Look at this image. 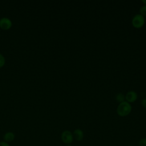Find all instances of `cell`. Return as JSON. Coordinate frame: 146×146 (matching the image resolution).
Segmentation results:
<instances>
[{
	"instance_id": "obj_12",
	"label": "cell",
	"mask_w": 146,
	"mask_h": 146,
	"mask_svg": "<svg viewBox=\"0 0 146 146\" xmlns=\"http://www.w3.org/2000/svg\"><path fill=\"white\" fill-rule=\"evenodd\" d=\"M0 146H10V145L8 143L5 141H0Z\"/></svg>"
},
{
	"instance_id": "obj_5",
	"label": "cell",
	"mask_w": 146,
	"mask_h": 146,
	"mask_svg": "<svg viewBox=\"0 0 146 146\" xmlns=\"http://www.w3.org/2000/svg\"><path fill=\"white\" fill-rule=\"evenodd\" d=\"M125 101L128 102L129 103L135 102L137 99V94L134 91H128L126 95H125Z\"/></svg>"
},
{
	"instance_id": "obj_13",
	"label": "cell",
	"mask_w": 146,
	"mask_h": 146,
	"mask_svg": "<svg viewBox=\"0 0 146 146\" xmlns=\"http://www.w3.org/2000/svg\"><path fill=\"white\" fill-rule=\"evenodd\" d=\"M141 104H142V106L144 108H146V98L142 99V100H141Z\"/></svg>"
},
{
	"instance_id": "obj_1",
	"label": "cell",
	"mask_w": 146,
	"mask_h": 146,
	"mask_svg": "<svg viewBox=\"0 0 146 146\" xmlns=\"http://www.w3.org/2000/svg\"><path fill=\"white\" fill-rule=\"evenodd\" d=\"M132 111V106L130 103L124 101L120 103L117 107L116 112L119 116L121 117H125L128 116Z\"/></svg>"
},
{
	"instance_id": "obj_3",
	"label": "cell",
	"mask_w": 146,
	"mask_h": 146,
	"mask_svg": "<svg viewBox=\"0 0 146 146\" xmlns=\"http://www.w3.org/2000/svg\"><path fill=\"white\" fill-rule=\"evenodd\" d=\"M61 140L64 144H71L74 140L73 133L69 130H64L61 133Z\"/></svg>"
},
{
	"instance_id": "obj_14",
	"label": "cell",
	"mask_w": 146,
	"mask_h": 146,
	"mask_svg": "<svg viewBox=\"0 0 146 146\" xmlns=\"http://www.w3.org/2000/svg\"><path fill=\"white\" fill-rule=\"evenodd\" d=\"M141 2H142L144 4H145V5H146V0H142Z\"/></svg>"
},
{
	"instance_id": "obj_16",
	"label": "cell",
	"mask_w": 146,
	"mask_h": 146,
	"mask_svg": "<svg viewBox=\"0 0 146 146\" xmlns=\"http://www.w3.org/2000/svg\"><path fill=\"white\" fill-rule=\"evenodd\" d=\"M128 146H133V145H128Z\"/></svg>"
},
{
	"instance_id": "obj_8",
	"label": "cell",
	"mask_w": 146,
	"mask_h": 146,
	"mask_svg": "<svg viewBox=\"0 0 146 146\" xmlns=\"http://www.w3.org/2000/svg\"><path fill=\"white\" fill-rule=\"evenodd\" d=\"M116 100L117 102L121 103L125 101V95L123 93H119L116 95Z\"/></svg>"
},
{
	"instance_id": "obj_2",
	"label": "cell",
	"mask_w": 146,
	"mask_h": 146,
	"mask_svg": "<svg viewBox=\"0 0 146 146\" xmlns=\"http://www.w3.org/2000/svg\"><path fill=\"white\" fill-rule=\"evenodd\" d=\"M145 23L144 17L140 14L135 15L132 19V25L136 29H140L142 27Z\"/></svg>"
},
{
	"instance_id": "obj_15",
	"label": "cell",
	"mask_w": 146,
	"mask_h": 146,
	"mask_svg": "<svg viewBox=\"0 0 146 146\" xmlns=\"http://www.w3.org/2000/svg\"><path fill=\"white\" fill-rule=\"evenodd\" d=\"M66 146H73V145H72L71 144H67Z\"/></svg>"
},
{
	"instance_id": "obj_7",
	"label": "cell",
	"mask_w": 146,
	"mask_h": 146,
	"mask_svg": "<svg viewBox=\"0 0 146 146\" xmlns=\"http://www.w3.org/2000/svg\"><path fill=\"white\" fill-rule=\"evenodd\" d=\"M3 141L7 142V143H10L12 142L14 139H15V135L12 132H7L5 133L3 136Z\"/></svg>"
},
{
	"instance_id": "obj_10",
	"label": "cell",
	"mask_w": 146,
	"mask_h": 146,
	"mask_svg": "<svg viewBox=\"0 0 146 146\" xmlns=\"http://www.w3.org/2000/svg\"><path fill=\"white\" fill-rule=\"evenodd\" d=\"M140 13L143 16H146V5H143L140 7Z\"/></svg>"
},
{
	"instance_id": "obj_11",
	"label": "cell",
	"mask_w": 146,
	"mask_h": 146,
	"mask_svg": "<svg viewBox=\"0 0 146 146\" xmlns=\"http://www.w3.org/2000/svg\"><path fill=\"white\" fill-rule=\"evenodd\" d=\"M139 146H146V137H143L139 141Z\"/></svg>"
},
{
	"instance_id": "obj_9",
	"label": "cell",
	"mask_w": 146,
	"mask_h": 146,
	"mask_svg": "<svg viewBox=\"0 0 146 146\" xmlns=\"http://www.w3.org/2000/svg\"><path fill=\"white\" fill-rule=\"evenodd\" d=\"M5 58L3 56V55H2L1 54H0V68H2V67L4 66L5 64Z\"/></svg>"
},
{
	"instance_id": "obj_4",
	"label": "cell",
	"mask_w": 146,
	"mask_h": 146,
	"mask_svg": "<svg viewBox=\"0 0 146 146\" xmlns=\"http://www.w3.org/2000/svg\"><path fill=\"white\" fill-rule=\"evenodd\" d=\"M12 26L11 21L6 17H3L0 19V28L3 30H9Z\"/></svg>"
},
{
	"instance_id": "obj_6",
	"label": "cell",
	"mask_w": 146,
	"mask_h": 146,
	"mask_svg": "<svg viewBox=\"0 0 146 146\" xmlns=\"http://www.w3.org/2000/svg\"><path fill=\"white\" fill-rule=\"evenodd\" d=\"M73 136L74 139H75L76 141H80L83 140L84 138V132L80 128L75 129L73 132Z\"/></svg>"
}]
</instances>
